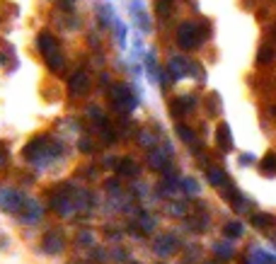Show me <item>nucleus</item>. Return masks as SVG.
I'll return each instance as SVG.
<instances>
[{
    "mask_svg": "<svg viewBox=\"0 0 276 264\" xmlns=\"http://www.w3.org/2000/svg\"><path fill=\"white\" fill-rule=\"evenodd\" d=\"M80 245H90L92 242V233H80V240H78Z\"/></svg>",
    "mask_w": 276,
    "mask_h": 264,
    "instance_id": "b1692460",
    "label": "nucleus"
},
{
    "mask_svg": "<svg viewBox=\"0 0 276 264\" xmlns=\"http://www.w3.org/2000/svg\"><path fill=\"white\" fill-rule=\"evenodd\" d=\"M208 32L211 29L201 27L199 22H182L180 29H177V44L182 49H199Z\"/></svg>",
    "mask_w": 276,
    "mask_h": 264,
    "instance_id": "f257e3e1",
    "label": "nucleus"
},
{
    "mask_svg": "<svg viewBox=\"0 0 276 264\" xmlns=\"http://www.w3.org/2000/svg\"><path fill=\"white\" fill-rule=\"evenodd\" d=\"M155 10L160 17H167L170 10H172V0H155Z\"/></svg>",
    "mask_w": 276,
    "mask_h": 264,
    "instance_id": "6ab92c4d",
    "label": "nucleus"
},
{
    "mask_svg": "<svg viewBox=\"0 0 276 264\" xmlns=\"http://www.w3.org/2000/svg\"><path fill=\"white\" fill-rule=\"evenodd\" d=\"M216 254H218V259H230L233 257V247L230 245H216Z\"/></svg>",
    "mask_w": 276,
    "mask_h": 264,
    "instance_id": "412c9836",
    "label": "nucleus"
},
{
    "mask_svg": "<svg viewBox=\"0 0 276 264\" xmlns=\"http://www.w3.org/2000/svg\"><path fill=\"white\" fill-rule=\"evenodd\" d=\"M259 170H262L264 175H276V155L274 153L264 155V160L259 163Z\"/></svg>",
    "mask_w": 276,
    "mask_h": 264,
    "instance_id": "f3484780",
    "label": "nucleus"
},
{
    "mask_svg": "<svg viewBox=\"0 0 276 264\" xmlns=\"http://www.w3.org/2000/svg\"><path fill=\"white\" fill-rule=\"evenodd\" d=\"M138 143H141V146H146V148H148V146H155V136H153V134H148V131H141V134H138Z\"/></svg>",
    "mask_w": 276,
    "mask_h": 264,
    "instance_id": "aec40b11",
    "label": "nucleus"
},
{
    "mask_svg": "<svg viewBox=\"0 0 276 264\" xmlns=\"http://www.w3.org/2000/svg\"><path fill=\"white\" fill-rule=\"evenodd\" d=\"M172 153V151H153L151 153V158H148V163H151V167L153 170H165V158Z\"/></svg>",
    "mask_w": 276,
    "mask_h": 264,
    "instance_id": "dca6fc26",
    "label": "nucleus"
},
{
    "mask_svg": "<svg viewBox=\"0 0 276 264\" xmlns=\"http://www.w3.org/2000/svg\"><path fill=\"white\" fill-rule=\"evenodd\" d=\"M109 97H111V104H114V109L121 111V114H128V111L136 107V97L131 95V90H128L124 83L114 85V87L109 90Z\"/></svg>",
    "mask_w": 276,
    "mask_h": 264,
    "instance_id": "f03ea898",
    "label": "nucleus"
},
{
    "mask_svg": "<svg viewBox=\"0 0 276 264\" xmlns=\"http://www.w3.org/2000/svg\"><path fill=\"white\" fill-rule=\"evenodd\" d=\"M276 223V218L271 213H252V225L254 228H259V230H266V228H271Z\"/></svg>",
    "mask_w": 276,
    "mask_h": 264,
    "instance_id": "4468645a",
    "label": "nucleus"
},
{
    "mask_svg": "<svg viewBox=\"0 0 276 264\" xmlns=\"http://www.w3.org/2000/svg\"><path fill=\"white\" fill-rule=\"evenodd\" d=\"M194 107H196V97H194V95H182V97L170 102V111H172L175 116H184V114H189Z\"/></svg>",
    "mask_w": 276,
    "mask_h": 264,
    "instance_id": "20e7f679",
    "label": "nucleus"
},
{
    "mask_svg": "<svg viewBox=\"0 0 276 264\" xmlns=\"http://www.w3.org/2000/svg\"><path fill=\"white\" fill-rule=\"evenodd\" d=\"M216 141H218L221 151H233V136H230L228 124H218V128H216Z\"/></svg>",
    "mask_w": 276,
    "mask_h": 264,
    "instance_id": "9b49d317",
    "label": "nucleus"
},
{
    "mask_svg": "<svg viewBox=\"0 0 276 264\" xmlns=\"http://www.w3.org/2000/svg\"><path fill=\"white\" fill-rule=\"evenodd\" d=\"M5 163H8V151H5V146L0 143V167H5Z\"/></svg>",
    "mask_w": 276,
    "mask_h": 264,
    "instance_id": "393cba45",
    "label": "nucleus"
},
{
    "mask_svg": "<svg viewBox=\"0 0 276 264\" xmlns=\"http://www.w3.org/2000/svg\"><path fill=\"white\" fill-rule=\"evenodd\" d=\"M63 247H66V240H63V235H61L58 230H49V233H46V237H44V250L58 254V252H63Z\"/></svg>",
    "mask_w": 276,
    "mask_h": 264,
    "instance_id": "6e6552de",
    "label": "nucleus"
},
{
    "mask_svg": "<svg viewBox=\"0 0 276 264\" xmlns=\"http://www.w3.org/2000/svg\"><path fill=\"white\" fill-rule=\"evenodd\" d=\"M116 172H119V175H126V177H131V175L136 177L138 165L131 160V158H119V167H116Z\"/></svg>",
    "mask_w": 276,
    "mask_h": 264,
    "instance_id": "2eb2a0df",
    "label": "nucleus"
},
{
    "mask_svg": "<svg viewBox=\"0 0 276 264\" xmlns=\"http://www.w3.org/2000/svg\"><path fill=\"white\" fill-rule=\"evenodd\" d=\"M223 233H225V237H230V240L240 237V235H242V223H237V221L228 223V225L223 228Z\"/></svg>",
    "mask_w": 276,
    "mask_h": 264,
    "instance_id": "a211bd4d",
    "label": "nucleus"
},
{
    "mask_svg": "<svg viewBox=\"0 0 276 264\" xmlns=\"http://www.w3.org/2000/svg\"><path fill=\"white\" fill-rule=\"evenodd\" d=\"M182 189H184V192H192V194H199V184H196V182H192V180L182 182Z\"/></svg>",
    "mask_w": 276,
    "mask_h": 264,
    "instance_id": "5701e85b",
    "label": "nucleus"
},
{
    "mask_svg": "<svg viewBox=\"0 0 276 264\" xmlns=\"http://www.w3.org/2000/svg\"><path fill=\"white\" fill-rule=\"evenodd\" d=\"M189 70H192V61H184V58H172V61H170V75H172L175 80L189 75Z\"/></svg>",
    "mask_w": 276,
    "mask_h": 264,
    "instance_id": "1a4fd4ad",
    "label": "nucleus"
},
{
    "mask_svg": "<svg viewBox=\"0 0 276 264\" xmlns=\"http://www.w3.org/2000/svg\"><path fill=\"white\" fill-rule=\"evenodd\" d=\"M25 204H27V199L20 194V192H15V189H0V209L5 211H20L25 209Z\"/></svg>",
    "mask_w": 276,
    "mask_h": 264,
    "instance_id": "7ed1b4c3",
    "label": "nucleus"
},
{
    "mask_svg": "<svg viewBox=\"0 0 276 264\" xmlns=\"http://www.w3.org/2000/svg\"><path fill=\"white\" fill-rule=\"evenodd\" d=\"M73 3H75V0H61V8H63V10H73Z\"/></svg>",
    "mask_w": 276,
    "mask_h": 264,
    "instance_id": "a878e982",
    "label": "nucleus"
},
{
    "mask_svg": "<svg viewBox=\"0 0 276 264\" xmlns=\"http://www.w3.org/2000/svg\"><path fill=\"white\" fill-rule=\"evenodd\" d=\"M90 90V75L85 73V70H78L73 78H70V95L73 97H80Z\"/></svg>",
    "mask_w": 276,
    "mask_h": 264,
    "instance_id": "39448f33",
    "label": "nucleus"
},
{
    "mask_svg": "<svg viewBox=\"0 0 276 264\" xmlns=\"http://www.w3.org/2000/svg\"><path fill=\"white\" fill-rule=\"evenodd\" d=\"M240 163H242V165H249V163H252V155H242Z\"/></svg>",
    "mask_w": 276,
    "mask_h": 264,
    "instance_id": "bb28decb",
    "label": "nucleus"
},
{
    "mask_svg": "<svg viewBox=\"0 0 276 264\" xmlns=\"http://www.w3.org/2000/svg\"><path fill=\"white\" fill-rule=\"evenodd\" d=\"M37 46H39V51H42L46 58L61 54V51H58V42L54 39V34H51V32H42V34H39V39H37Z\"/></svg>",
    "mask_w": 276,
    "mask_h": 264,
    "instance_id": "0eeeda50",
    "label": "nucleus"
},
{
    "mask_svg": "<svg viewBox=\"0 0 276 264\" xmlns=\"http://www.w3.org/2000/svg\"><path fill=\"white\" fill-rule=\"evenodd\" d=\"M206 175H208V182L213 184V187H225V184H230V177L225 175V170H221V167H208L206 170Z\"/></svg>",
    "mask_w": 276,
    "mask_h": 264,
    "instance_id": "f8f14e48",
    "label": "nucleus"
},
{
    "mask_svg": "<svg viewBox=\"0 0 276 264\" xmlns=\"http://www.w3.org/2000/svg\"><path fill=\"white\" fill-rule=\"evenodd\" d=\"M177 134L184 139V143H187V146H192L194 153H199V151H201V146H199V141H196V134H194L192 128H187L184 124H180V126H177Z\"/></svg>",
    "mask_w": 276,
    "mask_h": 264,
    "instance_id": "ddd939ff",
    "label": "nucleus"
},
{
    "mask_svg": "<svg viewBox=\"0 0 276 264\" xmlns=\"http://www.w3.org/2000/svg\"><path fill=\"white\" fill-rule=\"evenodd\" d=\"M20 216H22V221L25 223H37L39 218H42V209H39L37 201L27 199V204H25V209L20 211Z\"/></svg>",
    "mask_w": 276,
    "mask_h": 264,
    "instance_id": "9d476101",
    "label": "nucleus"
},
{
    "mask_svg": "<svg viewBox=\"0 0 276 264\" xmlns=\"http://www.w3.org/2000/svg\"><path fill=\"white\" fill-rule=\"evenodd\" d=\"M177 247H180V240L175 235H160L155 240V252L160 257H170L172 252H177Z\"/></svg>",
    "mask_w": 276,
    "mask_h": 264,
    "instance_id": "423d86ee",
    "label": "nucleus"
},
{
    "mask_svg": "<svg viewBox=\"0 0 276 264\" xmlns=\"http://www.w3.org/2000/svg\"><path fill=\"white\" fill-rule=\"evenodd\" d=\"M46 63H49V68L51 70H61L63 68V56L56 54V56H51V58H46Z\"/></svg>",
    "mask_w": 276,
    "mask_h": 264,
    "instance_id": "4be33fe9",
    "label": "nucleus"
}]
</instances>
